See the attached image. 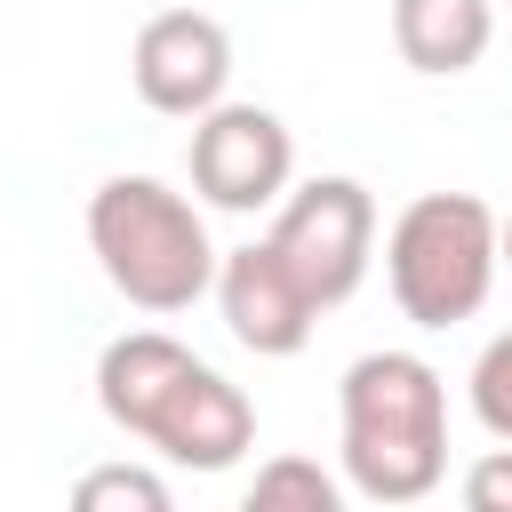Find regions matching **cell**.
Masks as SVG:
<instances>
[{
	"instance_id": "3",
	"label": "cell",
	"mask_w": 512,
	"mask_h": 512,
	"mask_svg": "<svg viewBox=\"0 0 512 512\" xmlns=\"http://www.w3.org/2000/svg\"><path fill=\"white\" fill-rule=\"evenodd\" d=\"M88 248L136 312H192L216 288V240L160 176H104L88 192Z\"/></svg>"
},
{
	"instance_id": "13",
	"label": "cell",
	"mask_w": 512,
	"mask_h": 512,
	"mask_svg": "<svg viewBox=\"0 0 512 512\" xmlns=\"http://www.w3.org/2000/svg\"><path fill=\"white\" fill-rule=\"evenodd\" d=\"M464 504H472V512H512V440L488 448V456L464 472Z\"/></svg>"
},
{
	"instance_id": "11",
	"label": "cell",
	"mask_w": 512,
	"mask_h": 512,
	"mask_svg": "<svg viewBox=\"0 0 512 512\" xmlns=\"http://www.w3.org/2000/svg\"><path fill=\"white\" fill-rule=\"evenodd\" d=\"M72 504L80 512H168V480L160 472H144V464H96V472H80V488H72Z\"/></svg>"
},
{
	"instance_id": "8",
	"label": "cell",
	"mask_w": 512,
	"mask_h": 512,
	"mask_svg": "<svg viewBox=\"0 0 512 512\" xmlns=\"http://www.w3.org/2000/svg\"><path fill=\"white\" fill-rule=\"evenodd\" d=\"M216 304H224L232 344L256 352V360L304 352V344H312V320H320V304L304 296V280L280 264L272 240H248V248L216 256Z\"/></svg>"
},
{
	"instance_id": "6",
	"label": "cell",
	"mask_w": 512,
	"mask_h": 512,
	"mask_svg": "<svg viewBox=\"0 0 512 512\" xmlns=\"http://www.w3.org/2000/svg\"><path fill=\"white\" fill-rule=\"evenodd\" d=\"M192 192L224 216H256V208H280L288 200V176H296V136L280 112L264 104H208L192 120Z\"/></svg>"
},
{
	"instance_id": "9",
	"label": "cell",
	"mask_w": 512,
	"mask_h": 512,
	"mask_svg": "<svg viewBox=\"0 0 512 512\" xmlns=\"http://www.w3.org/2000/svg\"><path fill=\"white\" fill-rule=\"evenodd\" d=\"M496 8L488 0H392V48L424 80H456L488 56Z\"/></svg>"
},
{
	"instance_id": "4",
	"label": "cell",
	"mask_w": 512,
	"mask_h": 512,
	"mask_svg": "<svg viewBox=\"0 0 512 512\" xmlns=\"http://www.w3.org/2000/svg\"><path fill=\"white\" fill-rule=\"evenodd\" d=\"M496 272H504V216L480 192H416L384 232V280L416 328L472 320Z\"/></svg>"
},
{
	"instance_id": "1",
	"label": "cell",
	"mask_w": 512,
	"mask_h": 512,
	"mask_svg": "<svg viewBox=\"0 0 512 512\" xmlns=\"http://www.w3.org/2000/svg\"><path fill=\"white\" fill-rule=\"evenodd\" d=\"M96 408L184 472H232L256 448L248 392L160 328H128L96 352Z\"/></svg>"
},
{
	"instance_id": "12",
	"label": "cell",
	"mask_w": 512,
	"mask_h": 512,
	"mask_svg": "<svg viewBox=\"0 0 512 512\" xmlns=\"http://www.w3.org/2000/svg\"><path fill=\"white\" fill-rule=\"evenodd\" d=\"M464 384H472V416H480V432H488V440H512V328L480 344V360H472Z\"/></svg>"
},
{
	"instance_id": "10",
	"label": "cell",
	"mask_w": 512,
	"mask_h": 512,
	"mask_svg": "<svg viewBox=\"0 0 512 512\" xmlns=\"http://www.w3.org/2000/svg\"><path fill=\"white\" fill-rule=\"evenodd\" d=\"M272 504L336 512V504H344V488H336L312 456H272V464H256V480H248V512H272Z\"/></svg>"
},
{
	"instance_id": "15",
	"label": "cell",
	"mask_w": 512,
	"mask_h": 512,
	"mask_svg": "<svg viewBox=\"0 0 512 512\" xmlns=\"http://www.w3.org/2000/svg\"><path fill=\"white\" fill-rule=\"evenodd\" d=\"M504 8H512V0H504Z\"/></svg>"
},
{
	"instance_id": "7",
	"label": "cell",
	"mask_w": 512,
	"mask_h": 512,
	"mask_svg": "<svg viewBox=\"0 0 512 512\" xmlns=\"http://www.w3.org/2000/svg\"><path fill=\"white\" fill-rule=\"evenodd\" d=\"M128 80L152 112L200 120L232 88V32L200 8H160V16H144L136 48H128Z\"/></svg>"
},
{
	"instance_id": "14",
	"label": "cell",
	"mask_w": 512,
	"mask_h": 512,
	"mask_svg": "<svg viewBox=\"0 0 512 512\" xmlns=\"http://www.w3.org/2000/svg\"><path fill=\"white\" fill-rule=\"evenodd\" d=\"M504 272H512V216H504Z\"/></svg>"
},
{
	"instance_id": "2",
	"label": "cell",
	"mask_w": 512,
	"mask_h": 512,
	"mask_svg": "<svg viewBox=\"0 0 512 512\" xmlns=\"http://www.w3.org/2000/svg\"><path fill=\"white\" fill-rule=\"evenodd\" d=\"M344 488L368 504H424L448 480V384L424 352H360L336 384Z\"/></svg>"
},
{
	"instance_id": "5",
	"label": "cell",
	"mask_w": 512,
	"mask_h": 512,
	"mask_svg": "<svg viewBox=\"0 0 512 512\" xmlns=\"http://www.w3.org/2000/svg\"><path fill=\"white\" fill-rule=\"evenodd\" d=\"M280 264L304 280V296L328 312L344 304L360 280H368V256H376V200L360 176H312L296 184L280 208H272V232Z\"/></svg>"
}]
</instances>
